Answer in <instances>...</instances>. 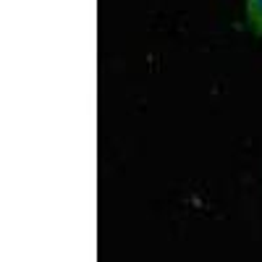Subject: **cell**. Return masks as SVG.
Listing matches in <instances>:
<instances>
[{
    "label": "cell",
    "mask_w": 262,
    "mask_h": 262,
    "mask_svg": "<svg viewBox=\"0 0 262 262\" xmlns=\"http://www.w3.org/2000/svg\"><path fill=\"white\" fill-rule=\"evenodd\" d=\"M247 24L257 37H262V0H247Z\"/></svg>",
    "instance_id": "1"
}]
</instances>
